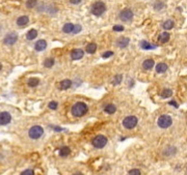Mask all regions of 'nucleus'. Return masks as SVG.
<instances>
[{
  "label": "nucleus",
  "instance_id": "f257e3e1",
  "mask_svg": "<svg viewBox=\"0 0 187 175\" xmlns=\"http://www.w3.org/2000/svg\"><path fill=\"white\" fill-rule=\"evenodd\" d=\"M87 111H88L87 105L85 103H82V102L76 103L72 107V110H71L73 116H75V117H81V116L85 115L87 113Z\"/></svg>",
  "mask_w": 187,
  "mask_h": 175
},
{
  "label": "nucleus",
  "instance_id": "f03ea898",
  "mask_svg": "<svg viewBox=\"0 0 187 175\" xmlns=\"http://www.w3.org/2000/svg\"><path fill=\"white\" fill-rule=\"evenodd\" d=\"M90 11H92V15L99 17V16H102L104 13H105L106 5H105V3L102 2V1H97V2H95L92 5V9H90Z\"/></svg>",
  "mask_w": 187,
  "mask_h": 175
},
{
  "label": "nucleus",
  "instance_id": "7ed1b4c3",
  "mask_svg": "<svg viewBox=\"0 0 187 175\" xmlns=\"http://www.w3.org/2000/svg\"><path fill=\"white\" fill-rule=\"evenodd\" d=\"M44 134V129L40 125H33L32 127H30V129L28 131V136L30 139L37 140L40 139Z\"/></svg>",
  "mask_w": 187,
  "mask_h": 175
},
{
  "label": "nucleus",
  "instance_id": "20e7f679",
  "mask_svg": "<svg viewBox=\"0 0 187 175\" xmlns=\"http://www.w3.org/2000/svg\"><path fill=\"white\" fill-rule=\"evenodd\" d=\"M172 123L173 119L168 115H161L158 118V120H157V124L161 129H167V127H170L172 125Z\"/></svg>",
  "mask_w": 187,
  "mask_h": 175
},
{
  "label": "nucleus",
  "instance_id": "39448f33",
  "mask_svg": "<svg viewBox=\"0 0 187 175\" xmlns=\"http://www.w3.org/2000/svg\"><path fill=\"white\" fill-rule=\"evenodd\" d=\"M107 138H106L105 136L103 135H98L96 136L95 138L92 139V144L94 147L96 148H103L106 144H107Z\"/></svg>",
  "mask_w": 187,
  "mask_h": 175
},
{
  "label": "nucleus",
  "instance_id": "423d86ee",
  "mask_svg": "<svg viewBox=\"0 0 187 175\" xmlns=\"http://www.w3.org/2000/svg\"><path fill=\"white\" fill-rule=\"evenodd\" d=\"M137 122H138V119H137V117L131 115V116H127V117L124 119V120H123V125H124V127H126V129H132L137 125Z\"/></svg>",
  "mask_w": 187,
  "mask_h": 175
},
{
  "label": "nucleus",
  "instance_id": "0eeeda50",
  "mask_svg": "<svg viewBox=\"0 0 187 175\" xmlns=\"http://www.w3.org/2000/svg\"><path fill=\"white\" fill-rule=\"evenodd\" d=\"M120 19L123 22H130L133 19V11L130 9H125L120 13Z\"/></svg>",
  "mask_w": 187,
  "mask_h": 175
},
{
  "label": "nucleus",
  "instance_id": "6e6552de",
  "mask_svg": "<svg viewBox=\"0 0 187 175\" xmlns=\"http://www.w3.org/2000/svg\"><path fill=\"white\" fill-rule=\"evenodd\" d=\"M18 41V34L16 32H9L5 35L4 40H3V43L7 46H13L16 42Z\"/></svg>",
  "mask_w": 187,
  "mask_h": 175
},
{
  "label": "nucleus",
  "instance_id": "1a4fd4ad",
  "mask_svg": "<svg viewBox=\"0 0 187 175\" xmlns=\"http://www.w3.org/2000/svg\"><path fill=\"white\" fill-rule=\"evenodd\" d=\"M11 116L9 112H1L0 113V125H6L11 122Z\"/></svg>",
  "mask_w": 187,
  "mask_h": 175
},
{
  "label": "nucleus",
  "instance_id": "9d476101",
  "mask_svg": "<svg viewBox=\"0 0 187 175\" xmlns=\"http://www.w3.org/2000/svg\"><path fill=\"white\" fill-rule=\"evenodd\" d=\"M84 55V51L82 49H74V50L71 52V58L73 60H79L81 59Z\"/></svg>",
  "mask_w": 187,
  "mask_h": 175
},
{
  "label": "nucleus",
  "instance_id": "9b49d317",
  "mask_svg": "<svg viewBox=\"0 0 187 175\" xmlns=\"http://www.w3.org/2000/svg\"><path fill=\"white\" fill-rule=\"evenodd\" d=\"M46 48H47V42L45 40L37 41V42L35 43V45H34V49L37 51H39V52H41V51H44Z\"/></svg>",
  "mask_w": 187,
  "mask_h": 175
},
{
  "label": "nucleus",
  "instance_id": "f8f14e48",
  "mask_svg": "<svg viewBox=\"0 0 187 175\" xmlns=\"http://www.w3.org/2000/svg\"><path fill=\"white\" fill-rule=\"evenodd\" d=\"M29 22V18L27 16H21V17L18 18L17 20V25L19 27H24L28 24Z\"/></svg>",
  "mask_w": 187,
  "mask_h": 175
},
{
  "label": "nucleus",
  "instance_id": "ddd939ff",
  "mask_svg": "<svg viewBox=\"0 0 187 175\" xmlns=\"http://www.w3.org/2000/svg\"><path fill=\"white\" fill-rule=\"evenodd\" d=\"M129 43H130V40L128 37H120L117 42V45L120 48H126V47H128Z\"/></svg>",
  "mask_w": 187,
  "mask_h": 175
},
{
  "label": "nucleus",
  "instance_id": "4468645a",
  "mask_svg": "<svg viewBox=\"0 0 187 175\" xmlns=\"http://www.w3.org/2000/svg\"><path fill=\"white\" fill-rule=\"evenodd\" d=\"M170 38H171V35L168 32H162V33H160L158 36V41H159V43H161V44L167 43L170 41Z\"/></svg>",
  "mask_w": 187,
  "mask_h": 175
},
{
  "label": "nucleus",
  "instance_id": "2eb2a0df",
  "mask_svg": "<svg viewBox=\"0 0 187 175\" xmlns=\"http://www.w3.org/2000/svg\"><path fill=\"white\" fill-rule=\"evenodd\" d=\"M72 85H73V83L70 79H64L59 83V88L62 90H67V89H69Z\"/></svg>",
  "mask_w": 187,
  "mask_h": 175
},
{
  "label": "nucleus",
  "instance_id": "dca6fc26",
  "mask_svg": "<svg viewBox=\"0 0 187 175\" xmlns=\"http://www.w3.org/2000/svg\"><path fill=\"white\" fill-rule=\"evenodd\" d=\"M154 60L153 59H145V61L143 62V68H145V70H151V68H154Z\"/></svg>",
  "mask_w": 187,
  "mask_h": 175
},
{
  "label": "nucleus",
  "instance_id": "f3484780",
  "mask_svg": "<svg viewBox=\"0 0 187 175\" xmlns=\"http://www.w3.org/2000/svg\"><path fill=\"white\" fill-rule=\"evenodd\" d=\"M167 70V64L164 63V62H160L156 65V73L158 74H162V73H165Z\"/></svg>",
  "mask_w": 187,
  "mask_h": 175
},
{
  "label": "nucleus",
  "instance_id": "a211bd4d",
  "mask_svg": "<svg viewBox=\"0 0 187 175\" xmlns=\"http://www.w3.org/2000/svg\"><path fill=\"white\" fill-rule=\"evenodd\" d=\"M139 45H140V47L143 49V50H152V49L156 48V46H155V45L150 44V43L147 42V41H141Z\"/></svg>",
  "mask_w": 187,
  "mask_h": 175
},
{
  "label": "nucleus",
  "instance_id": "6ab92c4d",
  "mask_svg": "<svg viewBox=\"0 0 187 175\" xmlns=\"http://www.w3.org/2000/svg\"><path fill=\"white\" fill-rule=\"evenodd\" d=\"M104 111L107 114H113L117 111V107H115L113 104H108V105H106L105 108H104Z\"/></svg>",
  "mask_w": 187,
  "mask_h": 175
},
{
  "label": "nucleus",
  "instance_id": "aec40b11",
  "mask_svg": "<svg viewBox=\"0 0 187 175\" xmlns=\"http://www.w3.org/2000/svg\"><path fill=\"white\" fill-rule=\"evenodd\" d=\"M85 51L88 54H94V53L97 51V45H96L95 43H90V44H88L87 46H86Z\"/></svg>",
  "mask_w": 187,
  "mask_h": 175
},
{
  "label": "nucleus",
  "instance_id": "412c9836",
  "mask_svg": "<svg viewBox=\"0 0 187 175\" xmlns=\"http://www.w3.org/2000/svg\"><path fill=\"white\" fill-rule=\"evenodd\" d=\"M37 36V31L35 30V29H30V30H29L28 32H27V34H26V38L28 41L34 40Z\"/></svg>",
  "mask_w": 187,
  "mask_h": 175
},
{
  "label": "nucleus",
  "instance_id": "4be33fe9",
  "mask_svg": "<svg viewBox=\"0 0 187 175\" xmlns=\"http://www.w3.org/2000/svg\"><path fill=\"white\" fill-rule=\"evenodd\" d=\"M161 97H164V99H167V97H171L173 95V90L170 89V88H165L161 91L160 93Z\"/></svg>",
  "mask_w": 187,
  "mask_h": 175
},
{
  "label": "nucleus",
  "instance_id": "5701e85b",
  "mask_svg": "<svg viewBox=\"0 0 187 175\" xmlns=\"http://www.w3.org/2000/svg\"><path fill=\"white\" fill-rule=\"evenodd\" d=\"M73 29H74V25H73L72 23H67V24H64V27H62V31H64V33H72Z\"/></svg>",
  "mask_w": 187,
  "mask_h": 175
},
{
  "label": "nucleus",
  "instance_id": "b1692460",
  "mask_svg": "<svg viewBox=\"0 0 187 175\" xmlns=\"http://www.w3.org/2000/svg\"><path fill=\"white\" fill-rule=\"evenodd\" d=\"M175 26V23L173 20H167L165 21L164 23H163L162 27L165 29V30H171V29H173V27Z\"/></svg>",
  "mask_w": 187,
  "mask_h": 175
},
{
  "label": "nucleus",
  "instance_id": "393cba45",
  "mask_svg": "<svg viewBox=\"0 0 187 175\" xmlns=\"http://www.w3.org/2000/svg\"><path fill=\"white\" fill-rule=\"evenodd\" d=\"M40 83V80L37 79V78H30L28 80V86L29 87H37Z\"/></svg>",
  "mask_w": 187,
  "mask_h": 175
},
{
  "label": "nucleus",
  "instance_id": "a878e982",
  "mask_svg": "<svg viewBox=\"0 0 187 175\" xmlns=\"http://www.w3.org/2000/svg\"><path fill=\"white\" fill-rule=\"evenodd\" d=\"M55 63V60L54 58H47V59H45L44 61V66L45 68H52L53 65H54Z\"/></svg>",
  "mask_w": 187,
  "mask_h": 175
},
{
  "label": "nucleus",
  "instance_id": "bb28decb",
  "mask_svg": "<svg viewBox=\"0 0 187 175\" xmlns=\"http://www.w3.org/2000/svg\"><path fill=\"white\" fill-rule=\"evenodd\" d=\"M70 152H71V149L69 148V147L64 146V147H62V148H60L59 155L60 157H67V155L70 154Z\"/></svg>",
  "mask_w": 187,
  "mask_h": 175
},
{
  "label": "nucleus",
  "instance_id": "cd10ccee",
  "mask_svg": "<svg viewBox=\"0 0 187 175\" xmlns=\"http://www.w3.org/2000/svg\"><path fill=\"white\" fill-rule=\"evenodd\" d=\"M122 81H123V76H122V75H117V76H115V78L112 79V84H113V85H119Z\"/></svg>",
  "mask_w": 187,
  "mask_h": 175
},
{
  "label": "nucleus",
  "instance_id": "c85d7f7f",
  "mask_svg": "<svg viewBox=\"0 0 187 175\" xmlns=\"http://www.w3.org/2000/svg\"><path fill=\"white\" fill-rule=\"evenodd\" d=\"M37 0H28L26 2V6L28 7V9H33V7L37 5Z\"/></svg>",
  "mask_w": 187,
  "mask_h": 175
},
{
  "label": "nucleus",
  "instance_id": "c756f323",
  "mask_svg": "<svg viewBox=\"0 0 187 175\" xmlns=\"http://www.w3.org/2000/svg\"><path fill=\"white\" fill-rule=\"evenodd\" d=\"M163 7H164V3L161 2V1H156V2L154 3V9H157V11H160Z\"/></svg>",
  "mask_w": 187,
  "mask_h": 175
},
{
  "label": "nucleus",
  "instance_id": "7c9ffc66",
  "mask_svg": "<svg viewBox=\"0 0 187 175\" xmlns=\"http://www.w3.org/2000/svg\"><path fill=\"white\" fill-rule=\"evenodd\" d=\"M48 107H49V109H51V110H56L57 109V107H58V104L56 103V102H50V103L48 104Z\"/></svg>",
  "mask_w": 187,
  "mask_h": 175
},
{
  "label": "nucleus",
  "instance_id": "2f4dec72",
  "mask_svg": "<svg viewBox=\"0 0 187 175\" xmlns=\"http://www.w3.org/2000/svg\"><path fill=\"white\" fill-rule=\"evenodd\" d=\"M81 26H80L79 24L77 25H74V29H73V34H77V33H79L80 31H81Z\"/></svg>",
  "mask_w": 187,
  "mask_h": 175
},
{
  "label": "nucleus",
  "instance_id": "473e14b6",
  "mask_svg": "<svg viewBox=\"0 0 187 175\" xmlns=\"http://www.w3.org/2000/svg\"><path fill=\"white\" fill-rule=\"evenodd\" d=\"M113 31H117V32H121V31L124 30V26H122V25H115V26H113Z\"/></svg>",
  "mask_w": 187,
  "mask_h": 175
},
{
  "label": "nucleus",
  "instance_id": "72a5a7b5",
  "mask_svg": "<svg viewBox=\"0 0 187 175\" xmlns=\"http://www.w3.org/2000/svg\"><path fill=\"white\" fill-rule=\"evenodd\" d=\"M21 175H34V172H33V170H31V169H27V170L23 171V172L21 173Z\"/></svg>",
  "mask_w": 187,
  "mask_h": 175
},
{
  "label": "nucleus",
  "instance_id": "f704fd0d",
  "mask_svg": "<svg viewBox=\"0 0 187 175\" xmlns=\"http://www.w3.org/2000/svg\"><path fill=\"white\" fill-rule=\"evenodd\" d=\"M129 175H140V171L138 169H132L129 171Z\"/></svg>",
  "mask_w": 187,
  "mask_h": 175
},
{
  "label": "nucleus",
  "instance_id": "c9c22d12",
  "mask_svg": "<svg viewBox=\"0 0 187 175\" xmlns=\"http://www.w3.org/2000/svg\"><path fill=\"white\" fill-rule=\"evenodd\" d=\"M112 55H113V52H112V51H107V52L102 54V57H103V58H109V57L112 56Z\"/></svg>",
  "mask_w": 187,
  "mask_h": 175
},
{
  "label": "nucleus",
  "instance_id": "e433bc0d",
  "mask_svg": "<svg viewBox=\"0 0 187 175\" xmlns=\"http://www.w3.org/2000/svg\"><path fill=\"white\" fill-rule=\"evenodd\" d=\"M81 1L82 0H70V2L72 3V4H79Z\"/></svg>",
  "mask_w": 187,
  "mask_h": 175
},
{
  "label": "nucleus",
  "instance_id": "4c0bfd02",
  "mask_svg": "<svg viewBox=\"0 0 187 175\" xmlns=\"http://www.w3.org/2000/svg\"><path fill=\"white\" fill-rule=\"evenodd\" d=\"M170 105H173L174 107H176V108H178V104L176 103L175 101H172V102H170Z\"/></svg>",
  "mask_w": 187,
  "mask_h": 175
},
{
  "label": "nucleus",
  "instance_id": "58836bf2",
  "mask_svg": "<svg viewBox=\"0 0 187 175\" xmlns=\"http://www.w3.org/2000/svg\"><path fill=\"white\" fill-rule=\"evenodd\" d=\"M73 175H83V174L80 173V172H77V173H75V174H73Z\"/></svg>",
  "mask_w": 187,
  "mask_h": 175
},
{
  "label": "nucleus",
  "instance_id": "ea45409f",
  "mask_svg": "<svg viewBox=\"0 0 187 175\" xmlns=\"http://www.w3.org/2000/svg\"><path fill=\"white\" fill-rule=\"evenodd\" d=\"M2 70V64L0 63V70Z\"/></svg>",
  "mask_w": 187,
  "mask_h": 175
}]
</instances>
